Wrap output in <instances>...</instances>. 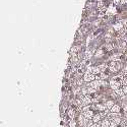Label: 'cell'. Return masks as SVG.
<instances>
[{
	"label": "cell",
	"instance_id": "9c48e42d",
	"mask_svg": "<svg viewBox=\"0 0 127 127\" xmlns=\"http://www.w3.org/2000/svg\"><path fill=\"white\" fill-rule=\"evenodd\" d=\"M105 105H106V108H107L108 110H111V109H112V107L115 105V103H114L113 101H107V102L105 103Z\"/></svg>",
	"mask_w": 127,
	"mask_h": 127
},
{
	"label": "cell",
	"instance_id": "5b68a950",
	"mask_svg": "<svg viewBox=\"0 0 127 127\" xmlns=\"http://www.w3.org/2000/svg\"><path fill=\"white\" fill-rule=\"evenodd\" d=\"M122 28H124V27H123V25H122V23H121V22H117L116 24H114V25H113V30H115L116 32H119Z\"/></svg>",
	"mask_w": 127,
	"mask_h": 127
},
{
	"label": "cell",
	"instance_id": "52a82bcc",
	"mask_svg": "<svg viewBox=\"0 0 127 127\" xmlns=\"http://www.w3.org/2000/svg\"><path fill=\"white\" fill-rule=\"evenodd\" d=\"M101 119H102V117H101L100 114H95L94 118H93V121H94V123H99V122L102 121Z\"/></svg>",
	"mask_w": 127,
	"mask_h": 127
},
{
	"label": "cell",
	"instance_id": "e0dca14e",
	"mask_svg": "<svg viewBox=\"0 0 127 127\" xmlns=\"http://www.w3.org/2000/svg\"><path fill=\"white\" fill-rule=\"evenodd\" d=\"M69 125H70V127H75V121L74 120H70V122H69Z\"/></svg>",
	"mask_w": 127,
	"mask_h": 127
},
{
	"label": "cell",
	"instance_id": "4fadbf2b",
	"mask_svg": "<svg viewBox=\"0 0 127 127\" xmlns=\"http://www.w3.org/2000/svg\"><path fill=\"white\" fill-rule=\"evenodd\" d=\"M99 68H100V70H101V72H104L106 69H107V67H108V65H106L105 63H103V64H100L99 66H98Z\"/></svg>",
	"mask_w": 127,
	"mask_h": 127
},
{
	"label": "cell",
	"instance_id": "8fae6325",
	"mask_svg": "<svg viewBox=\"0 0 127 127\" xmlns=\"http://www.w3.org/2000/svg\"><path fill=\"white\" fill-rule=\"evenodd\" d=\"M104 55V50H102V49H99V50H97V52L95 53V56L96 57H101V56H103Z\"/></svg>",
	"mask_w": 127,
	"mask_h": 127
},
{
	"label": "cell",
	"instance_id": "3957f363",
	"mask_svg": "<svg viewBox=\"0 0 127 127\" xmlns=\"http://www.w3.org/2000/svg\"><path fill=\"white\" fill-rule=\"evenodd\" d=\"M81 114L84 116V118H87V119H93L94 116H95V114H94V112L92 110H89V111L84 112V113H81Z\"/></svg>",
	"mask_w": 127,
	"mask_h": 127
},
{
	"label": "cell",
	"instance_id": "d6986e66",
	"mask_svg": "<svg viewBox=\"0 0 127 127\" xmlns=\"http://www.w3.org/2000/svg\"><path fill=\"white\" fill-rule=\"evenodd\" d=\"M122 86L123 87H125V86H127V78H123V80H122Z\"/></svg>",
	"mask_w": 127,
	"mask_h": 127
},
{
	"label": "cell",
	"instance_id": "9a60e30c",
	"mask_svg": "<svg viewBox=\"0 0 127 127\" xmlns=\"http://www.w3.org/2000/svg\"><path fill=\"white\" fill-rule=\"evenodd\" d=\"M113 49H114V47H113L112 43H109V44H107V46H106V51H111Z\"/></svg>",
	"mask_w": 127,
	"mask_h": 127
},
{
	"label": "cell",
	"instance_id": "8992f818",
	"mask_svg": "<svg viewBox=\"0 0 127 127\" xmlns=\"http://www.w3.org/2000/svg\"><path fill=\"white\" fill-rule=\"evenodd\" d=\"M110 120L109 119H107V118H105V119H103L102 121H101V125H102V127H110Z\"/></svg>",
	"mask_w": 127,
	"mask_h": 127
},
{
	"label": "cell",
	"instance_id": "7a4b0ae2",
	"mask_svg": "<svg viewBox=\"0 0 127 127\" xmlns=\"http://www.w3.org/2000/svg\"><path fill=\"white\" fill-rule=\"evenodd\" d=\"M121 86H122V83H119V82H116V81H114V80H111V81H110V87H111V89H112L113 91H116V90H119Z\"/></svg>",
	"mask_w": 127,
	"mask_h": 127
},
{
	"label": "cell",
	"instance_id": "277c9868",
	"mask_svg": "<svg viewBox=\"0 0 127 127\" xmlns=\"http://www.w3.org/2000/svg\"><path fill=\"white\" fill-rule=\"evenodd\" d=\"M110 112H112V113H120L121 112V107L118 104H115L112 107V109L110 110Z\"/></svg>",
	"mask_w": 127,
	"mask_h": 127
},
{
	"label": "cell",
	"instance_id": "5bb4252c",
	"mask_svg": "<svg viewBox=\"0 0 127 127\" xmlns=\"http://www.w3.org/2000/svg\"><path fill=\"white\" fill-rule=\"evenodd\" d=\"M74 115H75V111H74V110L70 109V110L68 111V116H69V118L73 119V118H74Z\"/></svg>",
	"mask_w": 127,
	"mask_h": 127
},
{
	"label": "cell",
	"instance_id": "7c38bea8",
	"mask_svg": "<svg viewBox=\"0 0 127 127\" xmlns=\"http://www.w3.org/2000/svg\"><path fill=\"white\" fill-rule=\"evenodd\" d=\"M100 73H102V72H101V70H100V68H99V67H94V68H93V72H92V74L97 75V74H100Z\"/></svg>",
	"mask_w": 127,
	"mask_h": 127
},
{
	"label": "cell",
	"instance_id": "7402d4cb",
	"mask_svg": "<svg viewBox=\"0 0 127 127\" xmlns=\"http://www.w3.org/2000/svg\"><path fill=\"white\" fill-rule=\"evenodd\" d=\"M82 82H83V80H82V79H78V80H77V84H78V86H81Z\"/></svg>",
	"mask_w": 127,
	"mask_h": 127
},
{
	"label": "cell",
	"instance_id": "ac0fdd59",
	"mask_svg": "<svg viewBox=\"0 0 127 127\" xmlns=\"http://www.w3.org/2000/svg\"><path fill=\"white\" fill-rule=\"evenodd\" d=\"M121 23H122V25H123L124 28L127 27V19H123V20H121Z\"/></svg>",
	"mask_w": 127,
	"mask_h": 127
},
{
	"label": "cell",
	"instance_id": "ffe728a7",
	"mask_svg": "<svg viewBox=\"0 0 127 127\" xmlns=\"http://www.w3.org/2000/svg\"><path fill=\"white\" fill-rule=\"evenodd\" d=\"M91 127H102V125H101V122H99V123H94V125Z\"/></svg>",
	"mask_w": 127,
	"mask_h": 127
},
{
	"label": "cell",
	"instance_id": "44dd1931",
	"mask_svg": "<svg viewBox=\"0 0 127 127\" xmlns=\"http://www.w3.org/2000/svg\"><path fill=\"white\" fill-rule=\"evenodd\" d=\"M122 90H123L124 94H125V95H127V86H125V87H122Z\"/></svg>",
	"mask_w": 127,
	"mask_h": 127
},
{
	"label": "cell",
	"instance_id": "30bf717a",
	"mask_svg": "<svg viewBox=\"0 0 127 127\" xmlns=\"http://www.w3.org/2000/svg\"><path fill=\"white\" fill-rule=\"evenodd\" d=\"M71 51H72V54H77V53L80 51V47L79 46H74V47H72Z\"/></svg>",
	"mask_w": 127,
	"mask_h": 127
},
{
	"label": "cell",
	"instance_id": "ba28073f",
	"mask_svg": "<svg viewBox=\"0 0 127 127\" xmlns=\"http://www.w3.org/2000/svg\"><path fill=\"white\" fill-rule=\"evenodd\" d=\"M123 75H116V76H114L113 78H112V80H114V81H116V82H119V83H122V80H123Z\"/></svg>",
	"mask_w": 127,
	"mask_h": 127
},
{
	"label": "cell",
	"instance_id": "2e32d148",
	"mask_svg": "<svg viewBox=\"0 0 127 127\" xmlns=\"http://www.w3.org/2000/svg\"><path fill=\"white\" fill-rule=\"evenodd\" d=\"M122 108H123L124 111H127V102L122 103Z\"/></svg>",
	"mask_w": 127,
	"mask_h": 127
},
{
	"label": "cell",
	"instance_id": "6da1fadb",
	"mask_svg": "<svg viewBox=\"0 0 127 127\" xmlns=\"http://www.w3.org/2000/svg\"><path fill=\"white\" fill-rule=\"evenodd\" d=\"M96 78V75L95 74H92V73H89V72H86V74H84V77H83V80L86 82H92L95 80Z\"/></svg>",
	"mask_w": 127,
	"mask_h": 127
}]
</instances>
